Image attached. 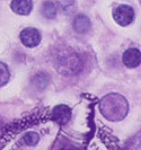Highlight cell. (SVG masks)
I'll use <instances>...</instances> for the list:
<instances>
[{
    "label": "cell",
    "instance_id": "cell-1",
    "mask_svg": "<svg viewBox=\"0 0 141 150\" xmlns=\"http://www.w3.org/2000/svg\"><path fill=\"white\" fill-rule=\"evenodd\" d=\"M99 111L110 121H121L128 115L129 103L122 95L108 94L102 98L99 103Z\"/></svg>",
    "mask_w": 141,
    "mask_h": 150
},
{
    "label": "cell",
    "instance_id": "cell-2",
    "mask_svg": "<svg viewBox=\"0 0 141 150\" xmlns=\"http://www.w3.org/2000/svg\"><path fill=\"white\" fill-rule=\"evenodd\" d=\"M81 67V60L74 52L61 53L57 60V68L60 74L63 75H74L80 71Z\"/></svg>",
    "mask_w": 141,
    "mask_h": 150
},
{
    "label": "cell",
    "instance_id": "cell-3",
    "mask_svg": "<svg viewBox=\"0 0 141 150\" xmlns=\"http://www.w3.org/2000/svg\"><path fill=\"white\" fill-rule=\"evenodd\" d=\"M114 21L121 26H126L131 24L134 19V10L132 7L126 5H120L113 11Z\"/></svg>",
    "mask_w": 141,
    "mask_h": 150
},
{
    "label": "cell",
    "instance_id": "cell-4",
    "mask_svg": "<svg viewBox=\"0 0 141 150\" xmlns=\"http://www.w3.org/2000/svg\"><path fill=\"white\" fill-rule=\"evenodd\" d=\"M21 41L27 47H35L41 42V34L36 28L27 27L21 33Z\"/></svg>",
    "mask_w": 141,
    "mask_h": 150
},
{
    "label": "cell",
    "instance_id": "cell-5",
    "mask_svg": "<svg viewBox=\"0 0 141 150\" xmlns=\"http://www.w3.org/2000/svg\"><path fill=\"white\" fill-rule=\"evenodd\" d=\"M141 61V54L138 49H129L123 54V63L130 69L139 67Z\"/></svg>",
    "mask_w": 141,
    "mask_h": 150
},
{
    "label": "cell",
    "instance_id": "cell-6",
    "mask_svg": "<svg viewBox=\"0 0 141 150\" xmlns=\"http://www.w3.org/2000/svg\"><path fill=\"white\" fill-rule=\"evenodd\" d=\"M52 117L58 124H66L71 117V110L67 105H58L53 108Z\"/></svg>",
    "mask_w": 141,
    "mask_h": 150
},
{
    "label": "cell",
    "instance_id": "cell-7",
    "mask_svg": "<svg viewBox=\"0 0 141 150\" xmlns=\"http://www.w3.org/2000/svg\"><path fill=\"white\" fill-rule=\"evenodd\" d=\"M11 10L18 15H28L33 8L32 0H13L11 1Z\"/></svg>",
    "mask_w": 141,
    "mask_h": 150
},
{
    "label": "cell",
    "instance_id": "cell-8",
    "mask_svg": "<svg viewBox=\"0 0 141 150\" xmlns=\"http://www.w3.org/2000/svg\"><path fill=\"white\" fill-rule=\"evenodd\" d=\"M74 30L77 33H87L90 30V22L88 17L85 15H78L74 19Z\"/></svg>",
    "mask_w": 141,
    "mask_h": 150
},
{
    "label": "cell",
    "instance_id": "cell-9",
    "mask_svg": "<svg viewBox=\"0 0 141 150\" xmlns=\"http://www.w3.org/2000/svg\"><path fill=\"white\" fill-rule=\"evenodd\" d=\"M42 15L46 18H54L57 15V5L53 1H45L42 6Z\"/></svg>",
    "mask_w": 141,
    "mask_h": 150
},
{
    "label": "cell",
    "instance_id": "cell-10",
    "mask_svg": "<svg viewBox=\"0 0 141 150\" xmlns=\"http://www.w3.org/2000/svg\"><path fill=\"white\" fill-rule=\"evenodd\" d=\"M9 78H10V72H9L8 67L4 62H0V87L6 85Z\"/></svg>",
    "mask_w": 141,
    "mask_h": 150
},
{
    "label": "cell",
    "instance_id": "cell-11",
    "mask_svg": "<svg viewBox=\"0 0 141 150\" xmlns=\"http://www.w3.org/2000/svg\"><path fill=\"white\" fill-rule=\"evenodd\" d=\"M23 141L27 146H35L40 141V137L35 132H28L23 137Z\"/></svg>",
    "mask_w": 141,
    "mask_h": 150
}]
</instances>
